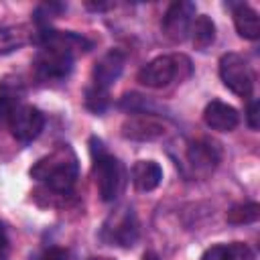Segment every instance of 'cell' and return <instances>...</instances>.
Wrapping results in <instances>:
<instances>
[{
  "mask_svg": "<svg viewBox=\"0 0 260 260\" xmlns=\"http://www.w3.org/2000/svg\"><path fill=\"white\" fill-rule=\"evenodd\" d=\"M30 177L37 181H43L55 193L67 195L79 177L77 154L69 144H61L32 165Z\"/></svg>",
  "mask_w": 260,
  "mask_h": 260,
  "instance_id": "1",
  "label": "cell"
},
{
  "mask_svg": "<svg viewBox=\"0 0 260 260\" xmlns=\"http://www.w3.org/2000/svg\"><path fill=\"white\" fill-rule=\"evenodd\" d=\"M191 73V61L185 55H160L140 67L136 79L152 89L167 87L175 79H185Z\"/></svg>",
  "mask_w": 260,
  "mask_h": 260,
  "instance_id": "2",
  "label": "cell"
},
{
  "mask_svg": "<svg viewBox=\"0 0 260 260\" xmlns=\"http://www.w3.org/2000/svg\"><path fill=\"white\" fill-rule=\"evenodd\" d=\"M93 175H95L100 197L108 203L114 201L124 187L126 171L118 158L104 152L102 142L98 144V152H93Z\"/></svg>",
  "mask_w": 260,
  "mask_h": 260,
  "instance_id": "3",
  "label": "cell"
},
{
  "mask_svg": "<svg viewBox=\"0 0 260 260\" xmlns=\"http://www.w3.org/2000/svg\"><path fill=\"white\" fill-rule=\"evenodd\" d=\"M73 59L75 55L55 47V45H43L32 61V69L37 79L51 83V81H63L73 71Z\"/></svg>",
  "mask_w": 260,
  "mask_h": 260,
  "instance_id": "4",
  "label": "cell"
},
{
  "mask_svg": "<svg viewBox=\"0 0 260 260\" xmlns=\"http://www.w3.org/2000/svg\"><path fill=\"white\" fill-rule=\"evenodd\" d=\"M219 77L228 89L240 98H250L254 91V73L248 61L238 53H225L219 59Z\"/></svg>",
  "mask_w": 260,
  "mask_h": 260,
  "instance_id": "5",
  "label": "cell"
},
{
  "mask_svg": "<svg viewBox=\"0 0 260 260\" xmlns=\"http://www.w3.org/2000/svg\"><path fill=\"white\" fill-rule=\"evenodd\" d=\"M102 238L112 246H134V242L138 240V221L132 207H120L118 211H114L102 228Z\"/></svg>",
  "mask_w": 260,
  "mask_h": 260,
  "instance_id": "6",
  "label": "cell"
},
{
  "mask_svg": "<svg viewBox=\"0 0 260 260\" xmlns=\"http://www.w3.org/2000/svg\"><path fill=\"white\" fill-rule=\"evenodd\" d=\"M8 124H10V132L12 136L22 142V144H28L32 142L45 128V114L35 108V106H18L12 116L8 118Z\"/></svg>",
  "mask_w": 260,
  "mask_h": 260,
  "instance_id": "7",
  "label": "cell"
},
{
  "mask_svg": "<svg viewBox=\"0 0 260 260\" xmlns=\"http://www.w3.org/2000/svg\"><path fill=\"white\" fill-rule=\"evenodd\" d=\"M193 14H195V4L187 2V0H177L169 6V10L162 16V32L169 41L173 43H183L191 30V22H193Z\"/></svg>",
  "mask_w": 260,
  "mask_h": 260,
  "instance_id": "8",
  "label": "cell"
},
{
  "mask_svg": "<svg viewBox=\"0 0 260 260\" xmlns=\"http://www.w3.org/2000/svg\"><path fill=\"white\" fill-rule=\"evenodd\" d=\"M165 132H167V124L150 114H136L122 122V136L128 140H140V142L156 140L165 136Z\"/></svg>",
  "mask_w": 260,
  "mask_h": 260,
  "instance_id": "9",
  "label": "cell"
},
{
  "mask_svg": "<svg viewBox=\"0 0 260 260\" xmlns=\"http://www.w3.org/2000/svg\"><path fill=\"white\" fill-rule=\"evenodd\" d=\"M187 160H189L191 169L197 175L207 177L219 165L221 150H219V146L215 142H211L207 138H201V140H195V142L189 144V148H187Z\"/></svg>",
  "mask_w": 260,
  "mask_h": 260,
  "instance_id": "10",
  "label": "cell"
},
{
  "mask_svg": "<svg viewBox=\"0 0 260 260\" xmlns=\"http://www.w3.org/2000/svg\"><path fill=\"white\" fill-rule=\"evenodd\" d=\"M126 63V55L120 49H110L108 53H104L98 63L93 65L91 71V85L102 87V89H110V85L120 77L122 69Z\"/></svg>",
  "mask_w": 260,
  "mask_h": 260,
  "instance_id": "11",
  "label": "cell"
},
{
  "mask_svg": "<svg viewBox=\"0 0 260 260\" xmlns=\"http://www.w3.org/2000/svg\"><path fill=\"white\" fill-rule=\"evenodd\" d=\"M203 122L211 128V130H217V132H230L238 126L240 122V114L234 106L230 104H223L219 100H211L205 110H203Z\"/></svg>",
  "mask_w": 260,
  "mask_h": 260,
  "instance_id": "12",
  "label": "cell"
},
{
  "mask_svg": "<svg viewBox=\"0 0 260 260\" xmlns=\"http://www.w3.org/2000/svg\"><path fill=\"white\" fill-rule=\"evenodd\" d=\"M162 181V169L154 160H138L132 167V183L138 191H154Z\"/></svg>",
  "mask_w": 260,
  "mask_h": 260,
  "instance_id": "13",
  "label": "cell"
},
{
  "mask_svg": "<svg viewBox=\"0 0 260 260\" xmlns=\"http://www.w3.org/2000/svg\"><path fill=\"white\" fill-rule=\"evenodd\" d=\"M22 98H24V87L18 79L6 77L0 83V120H8L12 116V112L22 106Z\"/></svg>",
  "mask_w": 260,
  "mask_h": 260,
  "instance_id": "14",
  "label": "cell"
},
{
  "mask_svg": "<svg viewBox=\"0 0 260 260\" xmlns=\"http://www.w3.org/2000/svg\"><path fill=\"white\" fill-rule=\"evenodd\" d=\"M234 24L240 37L256 41L260 37V18L254 8L248 4H236L234 6Z\"/></svg>",
  "mask_w": 260,
  "mask_h": 260,
  "instance_id": "15",
  "label": "cell"
},
{
  "mask_svg": "<svg viewBox=\"0 0 260 260\" xmlns=\"http://www.w3.org/2000/svg\"><path fill=\"white\" fill-rule=\"evenodd\" d=\"M32 37H35V30L28 24L6 26L0 30V53L16 51V49L32 43Z\"/></svg>",
  "mask_w": 260,
  "mask_h": 260,
  "instance_id": "16",
  "label": "cell"
},
{
  "mask_svg": "<svg viewBox=\"0 0 260 260\" xmlns=\"http://www.w3.org/2000/svg\"><path fill=\"white\" fill-rule=\"evenodd\" d=\"M191 41L195 45V49L205 51L213 41H215V24L209 16L201 14L195 18V22H191Z\"/></svg>",
  "mask_w": 260,
  "mask_h": 260,
  "instance_id": "17",
  "label": "cell"
},
{
  "mask_svg": "<svg viewBox=\"0 0 260 260\" xmlns=\"http://www.w3.org/2000/svg\"><path fill=\"white\" fill-rule=\"evenodd\" d=\"M258 217H260V205L254 203V201L238 203V205H234V207L225 213V219H228L230 223H236V225H242V223H254Z\"/></svg>",
  "mask_w": 260,
  "mask_h": 260,
  "instance_id": "18",
  "label": "cell"
},
{
  "mask_svg": "<svg viewBox=\"0 0 260 260\" xmlns=\"http://www.w3.org/2000/svg\"><path fill=\"white\" fill-rule=\"evenodd\" d=\"M110 104V93L108 89H102V87H95V85H89L85 89V106L95 112V114H102Z\"/></svg>",
  "mask_w": 260,
  "mask_h": 260,
  "instance_id": "19",
  "label": "cell"
},
{
  "mask_svg": "<svg viewBox=\"0 0 260 260\" xmlns=\"http://www.w3.org/2000/svg\"><path fill=\"white\" fill-rule=\"evenodd\" d=\"M221 260H254V252L246 244L234 242L221 246Z\"/></svg>",
  "mask_w": 260,
  "mask_h": 260,
  "instance_id": "20",
  "label": "cell"
},
{
  "mask_svg": "<svg viewBox=\"0 0 260 260\" xmlns=\"http://www.w3.org/2000/svg\"><path fill=\"white\" fill-rule=\"evenodd\" d=\"M65 8H67V6L61 4V2H45V4H39L37 10H35V20H37L39 24H45L47 20L59 16Z\"/></svg>",
  "mask_w": 260,
  "mask_h": 260,
  "instance_id": "21",
  "label": "cell"
},
{
  "mask_svg": "<svg viewBox=\"0 0 260 260\" xmlns=\"http://www.w3.org/2000/svg\"><path fill=\"white\" fill-rule=\"evenodd\" d=\"M35 260H69V254H67L65 248L51 246V248L43 250L39 256H35Z\"/></svg>",
  "mask_w": 260,
  "mask_h": 260,
  "instance_id": "22",
  "label": "cell"
},
{
  "mask_svg": "<svg viewBox=\"0 0 260 260\" xmlns=\"http://www.w3.org/2000/svg\"><path fill=\"white\" fill-rule=\"evenodd\" d=\"M246 120H248V126H250L252 130H258L260 122H258V102H256V100H252V102L248 104V110H246Z\"/></svg>",
  "mask_w": 260,
  "mask_h": 260,
  "instance_id": "23",
  "label": "cell"
},
{
  "mask_svg": "<svg viewBox=\"0 0 260 260\" xmlns=\"http://www.w3.org/2000/svg\"><path fill=\"white\" fill-rule=\"evenodd\" d=\"M10 254V242H8V234L4 230V225L0 223V260H6Z\"/></svg>",
  "mask_w": 260,
  "mask_h": 260,
  "instance_id": "24",
  "label": "cell"
},
{
  "mask_svg": "<svg viewBox=\"0 0 260 260\" xmlns=\"http://www.w3.org/2000/svg\"><path fill=\"white\" fill-rule=\"evenodd\" d=\"M201 260H221V246H211L209 250H205Z\"/></svg>",
  "mask_w": 260,
  "mask_h": 260,
  "instance_id": "25",
  "label": "cell"
},
{
  "mask_svg": "<svg viewBox=\"0 0 260 260\" xmlns=\"http://www.w3.org/2000/svg\"><path fill=\"white\" fill-rule=\"evenodd\" d=\"M89 10H106V8H110L112 4H104V2H98V4H93V2H87L85 4Z\"/></svg>",
  "mask_w": 260,
  "mask_h": 260,
  "instance_id": "26",
  "label": "cell"
},
{
  "mask_svg": "<svg viewBox=\"0 0 260 260\" xmlns=\"http://www.w3.org/2000/svg\"><path fill=\"white\" fill-rule=\"evenodd\" d=\"M142 260H160L154 252H144V256H142Z\"/></svg>",
  "mask_w": 260,
  "mask_h": 260,
  "instance_id": "27",
  "label": "cell"
},
{
  "mask_svg": "<svg viewBox=\"0 0 260 260\" xmlns=\"http://www.w3.org/2000/svg\"><path fill=\"white\" fill-rule=\"evenodd\" d=\"M89 260H112V258H106V256H93V258H89Z\"/></svg>",
  "mask_w": 260,
  "mask_h": 260,
  "instance_id": "28",
  "label": "cell"
}]
</instances>
